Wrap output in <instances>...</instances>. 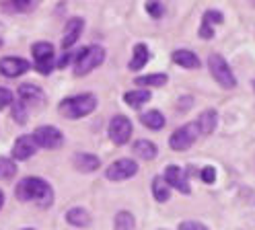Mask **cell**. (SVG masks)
<instances>
[{
    "instance_id": "cell-1",
    "label": "cell",
    "mask_w": 255,
    "mask_h": 230,
    "mask_svg": "<svg viewBox=\"0 0 255 230\" xmlns=\"http://www.w3.org/2000/svg\"><path fill=\"white\" fill-rule=\"evenodd\" d=\"M14 197L19 202H35L39 208H50L54 204V189L41 177H25L14 187Z\"/></svg>"
},
{
    "instance_id": "cell-2",
    "label": "cell",
    "mask_w": 255,
    "mask_h": 230,
    "mask_svg": "<svg viewBox=\"0 0 255 230\" xmlns=\"http://www.w3.org/2000/svg\"><path fill=\"white\" fill-rule=\"evenodd\" d=\"M95 109H97V97L93 93H81V95L68 97V99H64V101H60V105H58L60 115L66 119L87 117Z\"/></svg>"
},
{
    "instance_id": "cell-3",
    "label": "cell",
    "mask_w": 255,
    "mask_h": 230,
    "mask_svg": "<svg viewBox=\"0 0 255 230\" xmlns=\"http://www.w3.org/2000/svg\"><path fill=\"white\" fill-rule=\"evenodd\" d=\"M105 62V49L101 45H87L74 58V74L76 76H87L95 68Z\"/></svg>"
},
{
    "instance_id": "cell-4",
    "label": "cell",
    "mask_w": 255,
    "mask_h": 230,
    "mask_svg": "<svg viewBox=\"0 0 255 230\" xmlns=\"http://www.w3.org/2000/svg\"><path fill=\"white\" fill-rule=\"evenodd\" d=\"M208 70H210L212 78L218 82L222 89L231 91V89L237 87V76L233 74L229 62L222 58L220 54H210V56H208Z\"/></svg>"
},
{
    "instance_id": "cell-5",
    "label": "cell",
    "mask_w": 255,
    "mask_h": 230,
    "mask_svg": "<svg viewBox=\"0 0 255 230\" xmlns=\"http://www.w3.org/2000/svg\"><path fill=\"white\" fill-rule=\"evenodd\" d=\"M31 54H33V60H35V70L41 74V76H50L56 68V52H54V45L50 41H37L31 45Z\"/></svg>"
},
{
    "instance_id": "cell-6",
    "label": "cell",
    "mask_w": 255,
    "mask_h": 230,
    "mask_svg": "<svg viewBox=\"0 0 255 230\" xmlns=\"http://www.w3.org/2000/svg\"><path fill=\"white\" fill-rule=\"evenodd\" d=\"M198 127H196V123H185V125H181V127H177L171 134V138H169V146H171V150H175V152H183V150H189L191 146L196 144V140H198Z\"/></svg>"
},
{
    "instance_id": "cell-7",
    "label": "cell",
    "mask_w": 255,
    "mask_h": 230,
    "mask_svg": "<svg viewBox=\"0 0 255 230\" xmlns=\"http://www.w3.org/2000/svg\"><path fill=\"white\" fill-rule=\"evenodd\" d=\"M132 131H134V125H132L130 119L126 117V115H114L111 121H109V127H107L109 140L114 142L116 146H124V144L130 142Z\"/></svg>"
},
{
    "instance_id": "cell-8",
    "label": "cell",
    "mask_w": 255,
    "mask_h": 230,
    "mask_svg": "<svg viewBox=\"0 0 255 230\" xmlns=\"http://www.w3.org/2000/svg\"><path fill=\"white\" fill-rule=\"evenodd\" d=\"M33 140L39 148L45 150H56L64 144V134L56 127V125H39L33 131Z\"/></svg>"
},
{
    "instance_id": "cell-9",
    "label": "cell",
    "mask_w": 255,
    "mask_h": 230,
    "mask_svg": "<svg viewBox=\"0 0 255 230\" xmlns=\"http://www.w3.org/2000/svg\"><path fill=\"white\" fill-rule=\"evenodd\" d=\"M138 173V162L132 158H118L109 164L105 169V177L109 181H126V179H132Z\"/></svg>"
},
{
    "instance_id": "cell-10",
    "label": "cell",
    "mask_w": 255,
    "mask_h": 230,
    "mask_svg": "<svg viewBox=\"0 0 255 230\" xmlns=\"http://www.w3.org/2000/svg\"><path fill=\"white\" fill-rule=\"evenodd\" d=\"M161 177L167 181V185H169V187L177 189L179 193H183V195H189V193H191L187 173L179 167V164H169V167L165 169V173H163Z\"/></svg>"
},
{
    "instance_id": "cell-11",
    "label": "cell",
    "mask_w": 255,
    "mask_h": 230,
    "mask_svg": "<svg viewBox=\"0 0 255 230\" xmlns=\"http://www.w3.org/2000/svg\"><path fill=\"white\" fill-rule=\"evenodd\" d=\"M31 70V64L25 58H17V56H6L0 60V74L6 78H19L23 74H27Z\"/></svg>"
},
{
    "instance_id": "cell-12",
    "label": "cell",
    "mask_w": 255,
    "mask_h": 230,
    "mask_svg": "<svg viewBox=\"0 0 255 230\" xmlns=\"http://www.w3.org/2000/svg\"><path fill=\"white\" fill-rule=\"evenodd\" d=\"M83 29H85V21L81 19V16H72V19L66 23V27H64V35H62V49L64 52H68V49L78 41Z\"/></svg>"
},
{
    "instance_id": "cell-13",
    "label": "cell",
    "mask_w": 255,
    "mask_h": 230,
    "mask_svg": "<svg viewBox=\"0 0 255 230\" xmlns=\"http://www.w3.org/2000/svg\"><path fill=\"white\" fill-rule=\"evenodd\" d=\"M37 152V144L33 136H21L12 144V158L14 160H27Z\"/></svg>"
},
{
    "instance_id": "cell-14",
    "label": "cell",
    "mask_w": 255,
    "mask_h": 230,
    "mask_svg": "<svg viewBox=\"0 0 255 230\" xmlns=\"http://www.w3.org/2000/svg\"><path fill=\"white\" fill-rule=\"evenodd\" d=\"M216 125H218V113H216V109H204V111L198 115V119H196L198 134H202V136L214 134Z\"/></svg>"
},
{
    "instance_id": "cell-15",
    "label": "cell",
    "mask_w": 255,
    "mask_h": 230,
    "mask_svg": "<svg viewBox=\"0 0 255 230\" xmlns=\"http://www.w3.org/2000/svg\"><path fill=\"white\" fill-rule=\"evenodd\" d=\"M19 97L25 105H43L45 101V93L37 85H31V82H25L19 87Z\"/></svg>"
},
{
    "instance_id": "cell-16",
    "label": "cell",
    "mask_w": 255,
    "mask_h": 230,
    "mask_svg": "<svg viewBox=\"0 0 255 230\" xmlns=\"http://www.w3.org/2000/svg\"><path fill=\"white\" fill-rule=\"evenodd\" d=\"M72 164L76 167V171H81V173H95L101 167V160H99V156L89 154V152H76L72 156Z\"/></svg>"
},
{
    "instance_id": "cell-17",
    "label": "cell",
    "mask_w": 255,
    "mask_h": 230,
    "mask_svg": "<svg viewBox=\"0 0 255 230\" xmlns=\"http://www.w3.org/2000/svg\"><path fill=\"white\" fill-rule=\"evenodd\" d=\"M171 60L177 66H181V68H187V70H198L202 66L200 58L191 52V49H175V52L171 54Z\"/></svg>"
},
{
    "instance_id": "cell-18",
    "label": "cell",
    "mask_w": 255,
    "mask_h": 230,
    "mask_svg": "<svg viewBox=\"0 0 255 230\" xmlns=\"http://www.w3.org/2000/svg\"><path fill=\"white\" fill-rule=\"evenodd\" d=\"M148 60H150L148 45L146 43H136L134 52H132V60L128 62V68H130L132 72H138V70H142L148 64Z\"/></svg>"
},
{
    "instance_id": "cell-19",
    "label": "cell",
    "mask_w": 255,
    "mask_h": 230,
    "mask_svg": "<svg viewBox=\"0 0 255 230\" xmlns=\"http://www.w3.org/2000/svg\"><path fill=\"white\" fill-rule=\"evenodd\" d=\"M132 152H134L138 158H142V160H152V158H156V154H158V148H156V144L150 142V140H136L134 146H132Z\"/></svg>"
},
{
    "instance_id": "cell-20",
    "label": "cell",
    "mask_w": 255,
    "mask_h": 230,
    "mask_svg": "<svg viewBox=\"0 0 255 230\" xmlns=\"http://www.w3.org/2000/svg\"><path fill=\"white\" fill-rule=\"evenodd\" d=\"M124 101L130 105L132 109H140L142 105H146L150 101V91L148 89H134V91H128L124 95Z\"/></svg>"
},
{
    "instance_id": "cell-21",
    "label": "cell",
    "mask_w": 255,
    "mask_h": 230,
    "mask_svg": "<svg viewBox=\"0 0 255 230\" xmlns=\"http://www.w3.org/2000/svg\"><path fill=\"white\" fill-rule=\"evenodd\" d=\"M140 121H142V125H144V127L158 131V129L165 127V115L158 111V109H150V111L140 115Z\"/></svg>"
},
{
    "instance_id": "cell-22",
    "label": "cell",
    "mask_w": 255,
    "mask_h": 230,
    "mask_svg": "<svg viewBox=\"0 0 255 230\" xmlns=\"http://www.w3.org/2000/svg\"><path fill=\"white\" fill-rule=\"evenodd\" d=\"M169 76L163 74V72H156V74H146V76H138L134 80V85H138V89H148V87H154V89H161L167 85Z\"/></svg>"
},
{
    "instance_id": "cell-23",
    "label": "cell",
    "mask_w": 255,
    "mask_h": 230,
    "mask_svg": "<svg viewBox=\"0 0 255 230\" xmlns=\"http://www.w3.org/2000/svg\"><path fill=\"white\" fill-rule=\"evenodd\" d=\"M66 222L76 228H85L91 224V214L85 208H70L66 212Z\"/></svg>"
},
{
    "instance_id": "cell-24",
    "label": "cell",
    "mask_w": 255,
    "mask_h": 230,
    "mask_svg": "<svg viewBox=\"0 0 255 230\" xmlns=\"http://www.w3.org/2000/svg\"><path fill=\"white\" fill-rule=\"evenodd\" d=\"M152 195H154V200H156L158 204L169 202L171 187L167 185V181H165L163 177H154V179H152Z\"/></svg>"
},
{
    "instance_id": "cell-25",
    "label": "cell",
    "mask_w": 255,
    "mask_h": 230,
    "mask_svg": "<svg viewBox=\"0 0 255 230\" xmlns=\"http://www.w3.org/2000/svg\"><path fill=\"white\" fill-rule=\"evenodd\" d=\"M114 228L116 230H134L136 228V218H134V214L132 212H128V210H122L116 214V218H114Z\"/></svg>"
},
{
    "instance_id": "cell-26",
    "label": "cell",
    "mask_w": 255,
    "mask_h": 230,
    "mask_svg": "<svg viewBox=\"0 0 255 230\" xmlns=\"http://www.w3.org/2000/svg\"><path fill=\"white\" fill-rule=\"evenodd\" d=\"M12 119L19 125L27 123V105L23 101H12Z\"/></svg>"
},
{
    "instance_id": "cell-27",
    "label": "cell",
    "mask_w": 255,
    "mask_h": 230,
    "mask_svg": "<svg viewBox=\"0 0 255 230\" xmlns=\"http://www.w3.org/2000/svg\"><path fill=\"white\" fill-rule=\"evenodd\" d=\"M17 175V164H14L10 158L0 156V177L2 179H12Z\"/></svg>"
},
{
    "instance_id": "cell-28",
    "label": "cell",
    "mask_w": 255,
    "mask_h": 230,
    "mask_svg": "<svg viewBox=\"0 0 255 230\" xmlns=\"http://www.w3.org/2000/svg\"><path fill=\"white\" fill-rule=\"evenodd\" d=\"M148 16H152V19H161V16L165 14V6L161 0H146V4H144Z\"/></svg>"
},
{
    "instance_id": "cell-29",
    "label": "cell",
    "mask_w": 255,
    "mask_h": 230,
    "mask_svg": "<svg viewBox=\"0 0 255 230\" xmlns=\"http://www.w3.org/2000/svg\"><path fill=\"white\" fill-rule=\"evenodd\" d=\"M202 21L210 23V25H222V23H225V14H222L220 10H214V8H210V10H206V12H204Z\"/></svg>"
},
{
    "instance_id": "cell-30",
    "label": "cell",
    "mask_w": 255,
    "mask_h": 230,
    "mask_svg": "<svg viewBox=\"0 0 255 230\" xmlns=\"http://www.w3.org/2000/svg\"><path fill=\"white\" fill-rule=\"evenodd\" d=\"M200 177H202L204 183L212 185V183H216V169L212 167V164H206V167L202 169V173H200Z\"/></svg>"
},
{
    "instance_id": "cell-31",
    "label": "cell",
    "mask_w": 255,
    "mask_h": 230,
    "mask_svg": "<svg viewBox=\"0 0 255 230\" xmlns=\"http://www.w3.org/2000/svg\"><path fill=\"white\" fill-rule=\"evenodd\" d=\"M12 101H14L12 93L8 89H4V87H0V111L6 109L8 105H12Z\"/></svg>"
},
{
    "instance_id": "cell-32",
    "label": "cell",
    "mask_w": 255,
    "mask_h": 230,
    "mask_svg": "<svg viewBox=\"0 0 255 230\" xmlns=\"http://www.w3.org/2000/svg\"><path fill=\"white\" fill-rule=\"evenodd\" d=\"M179 230H210V228L204 226L202 222H196V220H183V222H179Z\"/></svg>"
},
{
    "instance_id": "cell-33",
    "label": "cell",
    "mask_w": 255,
    "mask_h": 230,
    "mask_svg": "<svg viewBox=\"0 0 255 230\" xmlns=\"http://www.w3.org/2000/svg\"><path fill=\"white\" fill-rule=\"evenodd\" d=\"M198 35H200L202 39H212V37H214V25H210V23L202 21L200 31H198Z\"/></svg>"
},
{
    "instance_id": "cell-34",
    "label": "cell",
    "mask_w": 255,
    "mask_h": 230,
    "mask_svg": "<svg viewBox=\"0 0 255 230\" xmlns=\"http://www.w3.org/2000/svg\"><path fill=\"white\" fill-rule=\"evenodd\" d=\"M179 101H181V103H179V107H181V109H185V107L189 109V107H191V101H194V99H191V97H181Z\"/></svg>"
},
{
    "instance_id": "cell-35",
    "label": "cell",
    "mask_w": 255,
    "mask_h": 230,
    "mask_svg": "<svg viewBox=\"0 0 255 230\" xmlns=\"http://www.w3.org/2000/svg\"><path fill=\"white\" fill-rule=\"evenodd\" d=\"M14 4L21 6V8H25V6H29V4H31V0H14Z\"/></svg>"
},
{
    "instance_id": "cell-36",
    "label": "cell",
    "mask_w": 255,
    "mask_h": 230,
    "mask_svg": "<svg viewBox=\"0 0 255 230\" xmlns=\"http://www.w3.org/2000/svg\"><path fill=\"white\" fill-rule=\"evenodd\" d=\"M2 206H4V193L0 191V210H2Z\"/></svg>"
},
{
    "instance_id": "cell-37",
    "label": "cell",
    "mask_w": 255,
    "mask_h": 230,
    "mask_svg": "<svg viewBox=\"0 0 255 230\" xmlns=\"http://www.w3.org/2000/svg\"><path fill=\"white\" fill-rule=\"evenodd\" d=\"M23 230H35V228H23Z\"/></svg>"
},
{
    "instance_id": "cell-38",
    "label": "cell",
    "mask_w": 255,
    "mask_h": 230,
    "mask_svg": "<svg viewBox=\"0 0 255 230\" xmlns=\"http://www.w3.org/2000/svg\"><path fill=\"white\" fill-rule=\"evenodd\" d=\"M0 47H2V39H0Z\"/></svg>"
},
{
    "instance_id": "cell-39",
    "label": "cell",
    "mask_w": 255,
    "mask_h": 230,
    "mask_svg": "<svg viewBox=\"0 0 255 230\" xmlns=\"http://www.w3.org/2000/svg\"><path fill=\"white\" fill-rule=\"evenodd\" d=\"M251 2H253V4H255V0H251Z\"/></svg>"
}]
</instances>
